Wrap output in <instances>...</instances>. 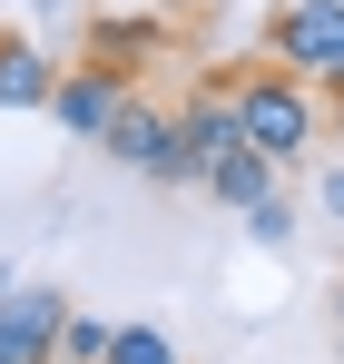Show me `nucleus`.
I'll use <instances>...</instances> for the list:
<instances>
[{
	"label": "nucleus",
	"instance_id": "f257e3e1",
	"mask_svg": "<svg viewBox=\"0 0 344 364\" xmlns=\"http://www.w3.org/2000/svg\"><path fill=\"white\" fill-rule=\"evenodd\" d=\"M305 89H315V79H295L286 60H266V69H236V79H227L246 148H266L276 168H295V158L315 148V99H305Z\"/></svg>",
	"mask_w": 344,
	"mask_h": 364
},
{
	"label": "nucleus",
	"instance_id": "f03ea898",
	"mask_svg": "<svg viewBox=\"0 0 344 364\" xmlns=\"http://www.w3.org/2000/svg\"><path fill=\"white\" fill-rule=\"evenodd\" d=\"M266 60H286L295 79H315V89L344 99V0H276Z\"/></svg>",
	"mask_w": 344,
	"mask_h": 364
},
{
	"label": "nucleus",
	"instance_id": "7ed1b4c3",
	"mask_svg": "<svg viewBox=\"0 0 344 364\" xmlns=\"http://www.w3.org/2000/svg\"><path fill=\"white\" fill-rule=\"evenodd\" d=\"M109 148L118 168H138V178H158V187H187V158H177V109H148L138 89L118 99V119H109Z\"/></svg>",
	"mask_w": 344,
	"mask_h": 364
},
{
	"label": "nucleus",
	"instance_id": "20e7f679",
	"mask_svg": "<svg viewBox=\"0 0 344 364\" xmlns=\"http://www.w3.org/2000/svg\"><path fill=\"white\" fill-rule=\"evenodd\" d=\"M59 315L69 305L50 296V286H0V364H50V345H59Z\"/></svg>",
	"mask_w": 344,
	"mask_h": 364
},
{
	"label": "nucleus",
	"instance_id": "39448f33",
	"mask_svg": "<svg viewBox=\"0 0 344 364\" xmlns=\"http://www.w3.org/2000/svg\"><path fill=\"white\" fill-rule=\"evenodd\" d=\"M236 138H246V128H236V99H227V89H197V99L177 109V158H187V187L207 178Z\"/></svg>",
	"mask_w": 344,
	"mask_h": 364
},
{
	"label": "nucleus",
	"instance_id": "423d86ee",
	"mask_svg": "<svg viewBox=\"0 0 344 364\" xmlns=\"http://www.w3.org/2000/svg\"><path fill=\"white\" fill-rule=\"evenodd\" d=\"M118 99H128V79H118V69H99V60H79V69L50 89V109H59V128H69V138H109Z\"/></svg>",
	"mask_w": 344,
	"mask_h": 364
},
{
	"label": "nucleus",
	"instance_id": "0eeeda50",
	"mask_svg": "<svg viewBox=\"0 0 344 364\" xmlns=\"http://www.w3.org/2000/svg\"><path fill=\"white\" fill-rule=\"evenodd\" d=\"M197 187H207V197H227L236 217H256V207H276V158L236 138V148H227V158H217V168H207Z\"/></svg>",
	"mask_w": 344,
	"mask_h": 364
},
{
	"label": "nucleus",
	"instance_id": "6e6552de",
	"mask_svg": "<svg viewBox=\"0 0 344 364\" xmlns=\"http://www.w3.org/2000/svg\"><path fill=\"white\" fill-rule=\"evenodd\" d=\"M148 50H168V20H99V30H89V60L118 69V79H138Z\"/></svg>",
	"mask_w": 344,
	"mask_h": 364
},
{
	"label": "nucleus",
	"instance_id": "1a4fd4ad",
	"mask_svg": "<svg viewBox=\"0 0 344 364\" xmlns=\"http://www.w3.org/2000/svg\"><path fill=\"white\" fill-rule=\"evenodd\" d=\"M59 69L30 50V40H0V109H50Z\"/></svg>",
	"mask_w": 344,
	"mask_h": 364
},
{
	"label": "nucleus",
	"instance_id": "9d476101",
	"mask_svg": "<svg viewBox=\"0 0 344 364\" xmlns=\"http://www.w3.org/2000/svg\"><path fill=\"white\" fill-rule=\"evenodd\" d=\"M50 364H109V325H99V315H59Z\"/></svg>",
	"mask_w": 344,
	"mask_h": 364
},
{
	"label": "nucleus",
	"instance_id": "9b49d317",
	"mask_svg": "<svg viewBox=\"0 0 344 364\" xmlns=\"http://www.w3.org/2000/svg\"><path fill=\"white\" fill-rule=\"evenodd\" d=\"M109 364H177V345L158 325H109Z\"/></svg>",
	"mask_w": 344,
	"mask_h": 364
},
{
	"label": "nucleus",
	"instance_id": "f8f14e48",
	"mask_svg": "<svg viewBox=\"0 0 344 364\" xmlns=\"http://www.w3.org/2000/svg\"><path fill=\"white\" fill-rule=\"evenodd\" d=\"M246 227H256V237H266V246H286V237H295V207H286V197H276V207H256Z\"/></svg>",
	"mask_w": 344,
	"mask_h": 364
},
{
	"label": "nucleus",
	"instance_id": "ddd939ff",
	"mask_svg": "<svg viewBox=\"0 0 344 364\" xmlns=\"http://www.w3.org/2000/svg\"><path fill=\"white\" fill-rule=\"evenodd\" d=\"M325 217H335V227H344V168H335V178H325Z\"/></svg>",
	"mask_w": 344,
	"mask_h": 364
},
{
	"label": "nucleus",
	"instance_id": "4468645a",
	"mask_svg": "<svg viewBox=\"0 0 344 364\" xmlns=\"http://www.w3.org/2000/svg\"><path fill=\"white\" fill-rule=\"evenodd\" d=\"M335 335H344V296H335Z\"/></svg>",
	"mask_w": 344,
	"mask_h": 364
}]
</instances>
